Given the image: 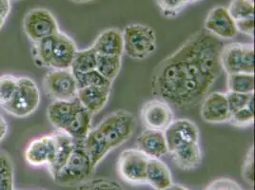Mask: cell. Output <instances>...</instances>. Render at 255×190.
<instances>
[{
    "label": "cell",
    "instance_id": "1",
    "mask_svg": "<svg viewBox=\"0 0 255 190\" xmlns=\"http://www.w3.org/2000/svg\"><path fill=\"white\" fill-rule=\"evenodd\" d=\"M221 39L194 32L154 69L151 87L157 98L177 108L197 106L223 73Z\"/></svg>",
    "mask_w": 255,
    "mask_h": 190
},
{
    "label": "cell",
    "instance_id": "2",
    "mask_svg": "<svg viewBox=\"0 0 255 190\" xmlns=\"http://www.w3.org/2000/svg\"><path fill=\"white\" fill-rule=\"evenodd\" d=\"M33 56L38 66L52 70L71 69L78 51L75 41L59 31L39 42L33 43Z\"/></svg>",
    "mask_w": 255,
    "mask_h": 190
},
{
    "label": "cell",
    "instance_id": "3",
    "mask_svg": "<svg viewBox=\"0 0 255 190\" xmlns=\"http://www.w3.org/2000/svg\"><path fill=\"white\" fill-rule=\"evenodd\" d=\"M111 150L121 147L132 136L135 118L124 109H118L104 118L96 127Z\"/></svg>",
    "mask_w": 255,
    "mask_h": 190
},
{
    "label": "cell",
    "instance_id": "4",
    "mask_svg": "<svg viewBox=\"0 0 255 190\" xmlns=\"http://www.w3.org/2000/svg\"><path fill=\"white\" fill-rule=\"evenodd\" d=\"M124 53L134 60H144L155 52L156 34L152 28L141 23L128 24L123 31Z\"/></svg>",
    "mask_w": 255,
    "mask_h": 190
},
{
    "label": "cell",
    "instance_id": "5",
    "mask_svg": "<svg viewBox=\"0 0 255 190\" xmlns=\"http://www.w3.org/2000/svg\"><path fill=\"white\" fill-rule=\"evenodd\" d=\"M96 169L82 147L81 141H76L75 149L64 166L53 177L62 187H73L90 179Z\"/></svg>",
    "mask_w": 255,
    "mask_h": 190
},
{
    "label": "cell",
    "instance_id": "6",
    "mask_svg": "<svg viewBox=\"0 0 255 190\" xmlns=\"http://www.w3.org/2000/svg\"><path fill=\"white\" fill-rule=\"evenodd\" d=\"M41 102L38 86L27 76L18 77L15 95L11 102L2 108L11 116L26 118L34 113Z\"/></svg>",
    "mask_w": 255,
    "mask_h": 190
},
{
    "label": "cell",
    "instance_id": "7",
    "mask_svg": "<svg viewBox=\"0 0 255 190\" xmlns=\"http://www.w3.org/2000/svg\"><path fill=\"white\" fill-rule=\"evenodd\" d=\"M221 65L227 74H255V46L243 43L224 45Z\"/></svg>",
    "mask_w": 255,
    "mask_h": 190
},
{
    "label": "cell",
    "instance_id": "8",
    "mask_svg": "<svg viewBox=\"0 0 255 190\" xmlns=\"http://www.w3.org/2000/svg\"><path fill=\"white\" fill-rule=\"evenodd\" d=\"M43 88L53 101L76 99L78 86L71 69L51 70L43 78Z\"/></svg>",
    "mask_w": 255,
    "mask_h": 190
},
{
    "label": "cell",
    "instance_id": "9",
    "mask_svg": "<svg viewBox=\"0 0 255 190\" xmlns=\"http://www.w3.org/2000/svg\"><path fill=\"white\" fill-rule=\"evenodd\" d=\"M23 30L32 44L60 31L55 16L44 8H34L25 14Z\"/></svg>",
    "mask_w": 255,
    "mask_h": 190
},
{
    "label": "cell",
    "instance_id": "10",
    "mask_svg": "<svg viewBox=\"0 0 255 190\" xmlns=\"http://www.w3.org/2000/svg\"><path fill=\"white\" fill-rule=\"evenodd\" d=\"M149 158L137 148L122 151L117 162L121 178L131 185L146 184V171Z\"/></svg>",
    "mask_w": 255,
    "mask_h": 190
},
{
    "label": "cell",
    "instance_id": "11",
    "mask_svg": "<svg viewBox=\"0 0 255 190\" xmlns=\"http://www.w3.org/2000/svg\"><path fill=\"white\" fill-rule=\"evenodd\" d=\"M140 118L147 129L165 131L174 121L172 107L163 99L154 98L144 103Z\"/></svg>",
    "mask_w": 255,
    "mask_h": 190
},
{
    "label": "cell",
    "instance_id": "12",
    "mask_svg": "<svg viewBox=\"0 0 255 190\" xmlns=\"http://www.w3.org/2000/svg\"><path fill=\"white\" fill-rule=\"evenodd\" d=\"M169 153L177 148L199 143V128L191 120H174L165 131Z\"/></svg>",
    "mask_w": 255,
    "mask_h": 190
},
{
    "label": "cell",
    "instance_id": "13",
    "mask_svg": "<svg viewBox=\"0 0 255 190\" xmlns=\"http://www.w3.org/2000/svg\"><path fill=\"white\" fill-rule=\"evenodd\" d=\"M205 31L219 39H233L238 30L228 8L218 6L212 9L205 20Z\"/></svg>",
    "mask_w": 255,
    "mask_h": 190
},
{
    "label": "cell",
    "instance_id": "14",
    "mask_svg": "<svg viewBox=\"0 0 255 190\" xmlns=\"http://www.w3.org/2000/svg\"><path fill=\"white\" fill-rule=\"evenodd\" d=\"M200 114L209 124H223L229 122L232 115L226 94L214 92L207 95L201 102Z\"/></svg>",
    "mask_w": 255,
    "mask_h": 190
},
{
    "label": "cell",
    "instance_id": "15",
    "mask_svg": "<svg viewBox=\"0 0 255 190\" xmlns=\"http://www.w3.org/2000/svg\"><path fill=\"white\" fill-rule=\"evenodd\" d=\"M54 148L53 134L35 138L25 149V160L32 167H47L53 159Z\"/></svg>",
    "mask_w": 255,
    "mask_h": 190
},
{
    "label": "cell",
    "instance_id": "16",
    "mask_svg": "<svg viewBox=\"0 0 255 190\" xmlns=\"http://www.w3.org/2000/svg\"><path fill=\"white\" fill-rule=\"evenodd\" d=\"M81 106L77 99L72 101H53L47 108V118L56 130L64 131Z\"/></svg>",
    "mask_w": 255,
    "mask_h": 190
},
{
    "label": "cell",
    "instance_id": "17",
    "mask_svg": "<svg viewBox=\"0 0 255 190\" xmlns=\"http://www.w3.org/2000/svg\"><path fill=\"white\" fill-rule=\"evenodd\" d=\"M137 149L148 158L161 159L169 154L164 131L146 128L137 137Z\"/></svg>",
    "mask_w": 255,
    "mask_h": 190
},
{
    "label": "cell",
    "instance_id": "18",
    "mask_svg": "<svg viewBox=\"0 0 255 190\" xmlns=\"http://www.w3.org/2000/svg\"><path fill=\"white\" fill-rule=\"evenodd\" d=\"M112 92V87H87L78 89L76 99L93 115L100 112L106 106Z\"/></svg>",
    "mask_w": 255,
    "mask_h": 190
},
{
    "label": "cell",
    "instance_id": "19",
    "mask_svg": "<svg viewBox=\"0 0 255 190\" xmlns=\"http://www.w3.org/2000/svg\"><path fill=\"white\" fill-rule=\"evenodd\" d=\"M53 134L55 139V148L53 159L47 166L52 178L66 165L76 145L75 139L63 131L56 130Z\"/></svg>",
    "mask_w": 255,
    "mask_h": 190
},
{
    "label": "cell",
    "instance_id": "20",
    "mask_svg": "<svg viewBox=\"0 0 255 190\" xmlns=\"http://www.w3.org/2000/svg\"><path fill=\"white\" fill-rule=\"evenodd\" d=\"M98 55L123 56V32L116 28L107 29L100 32L92 46Z\"/></svg>",
    "mask_w": 255,
    "mask_h": 190
},
{
    "label": "cell",
    "instance_id": "21",
    "mask_svg": "<svg viewBox=\"0 0 255 190\" xmlns=\"http://www.w3.org/2000/svg\"><path fill=\"white\" fill-rule=\"evenodd\" d=\"M146 184L155 190H164L172 185L169 167L160 159L149 158L146 171Z\"/></svg>",
    "mask_w": 255,
    "mask_h": 190
},
{
    "label": "cell",
    "instance_id": "22",
    "mask_svg": "<svg viewBox=\"0 0 255 190\" xmlns=\"http://www.w3.org/2000/svg\"><path fill=\"white\" fill-rule=\"evenodd\" d=\"M81 144L95 169L112 151L103 138L100 136L96 127L91 129L85 139L81 141Z\"/></svg>",
    "mask_w": 255,
    "mask_h": 190
},
{
    "label": "cell",
    "instance_id": "23",
    "mask_svg": "<svg viewBox=\"0 0 255 190\" xmlns=\"http://www.w3.org/2000/svg\"><path fill=\"white\" fill-rule=\"evenodd\" d=\"M175 165L184 170L197 169L202 163V150L199 143L177 148L169 153Z\"/></svg>",
    "mask_w": 255,
    "mask_h": 190
},
{
    "label": "cell",
    "instance_id": "24",
    "mask_svg": "<svg viewBox=\"0 0 255 190\" xmlns=\"http://www.w3.org/2000/svg\"><path fill=\"white\" fill-rule=\"evenodd\" d=\"M93 116L94 115L91 112L81 106L63 132L75 139V141H83L93 128Z\"/></svg>",
    "mask_w": 255,
    "mask_h": 190
},
{
    "label": "cell",
    "instance_id": "25",
    "mask_svg": "<svg viewBox=\"0 0 255 190\" xmlns=\"http://www.w3.org/2000/svg\"><path fill=\"white\" fill-rule=\"evenodd\" d=\"M97 56L98 54L93 47L77 51L71 66L72 73L74 74H86L96 70Z\"/></svg>",
    "mask_w": 255,
    "mask_h": 190
},
{
    "label": "cell",
    "instance_id": "26",
    "mask_svg": "<svg viewBox=\"0 0 255 190\" xmlns=\"http://www.w3.org/2000/svg\"><path fill=\"white\" fill-rule=\"evenodd\" d=\"M122 67L121 56H109V55H98L96 71L102 74L107 80L114 82L117 79Z\"/></svg>",
    "mask_w": 255,
    "mask_h": 190
},
{
    "label": "cell",
    "instance_id": "27",
    "mask_svg": "<svg viewBox=\"0 0 255 190\" xmlns=\"http://www.w3.org/2000/svg\"><path fill=\"white\" fill-rule=\"evenodd\" d=\"M228 92L255 94V74H228Z\"/></svg>",
    "mask_w": 255,
    "mask_h": 190
},
{
    "label": "cell",
    "instance_id": "28",
    "mask_svg": "<svg viewBox=\"0 0 255 190\" xmlns=\"http://www.w3.org/2000/svg\"><path fill=\"white\" fill-rule=\"evenodd\" d=\"M18 84V77L11 74L0 76V106H6L15 95Z\"/></svg>",
    "mask_w": 255,
    "mask_h": 190
},
{
    "label": "cell",
    "instance_id": "29",
    "mask_svg": "<svg viewBox=\"0 0 255 190\" xmlns=\"http://www.w3.org/2000/svg\"><path fill=\"white\" fill-rule=\"evenodd\" d=\"M228 11L235 21L255 17V2L250 0H233Z\"/></svg>",
    "mask_w": 255,
    "mask_h": 190
},
{
    "label": "cell",
    "instance_id": "30",
    "mask_svg": "<svg viewBox=\"0 0 255 190\" xmlns=\"http://www.w3.org/2000/svg\"><path fill=\"white\" fill-rule=\"evenodd\" d=\"M74 75H75L78 89L87 88V87H103V86L112 87L113 86L112 82L107 80L106 78L102 74H99L96 70L86 74H76Z\"/></svg>",
    "mask_w": 255,
    "mask_h": 190
},
{
    "label": "cell",
    "instance_id": "31",
    "mask_svg": "<svg viewBox=\"0 0 255 190\" xmlns=\"http://www.w3.org/2000/svg\"><path fill=\"white\" fill-rule=\"evenodd\" d=\"M76 190H126L121 184L106 178L89 179L79 184Z\"/></svg>",
    "mask_w": 255,
    "mask_h": 190
},
{
    "label": "cell",
    "instance_id": "32",
    "mask_svg": "<svg viewBox=\"0 0 255 190\" xmlns=\"http://www.w3.org/2000/svg\"><path fill=\"white\" fill-rule=\"evenodd\" d=\"M254 101L255 99L244 108L232 113L229 123H231L234 127H250L254 125L255 123Z\"/></svg>",
    "mask_w": 255,
    "mask_h": 190
},
{
    "label": "cell",
    "instance_id": "33",
    "mask_svg": "<svg viewBox=\"0 0 255 190\" xmlns=\"http://www.w3.org/2000/svg\"><path fill=\"white\" fill-rule=\"evenodd\" d=\"M160 11L165 17L177 16L190 3L189 0H156Z\"/></svg>",
    "mask_w": 255,
    "mask_h": 190
},
{
    "label": "cell",
    "instance_id": "34",
    "mask_svg": "<svg viewBox=\"0 0 255 190\" xmlns=\"http://www.w3.org/2000/svg\"><path fill=\"white\" fill-rule=\"evenodd\" d=\"M226 97L231 113L244 108L255 99L254 94H239L234 92L226 93Z\"/></svg>",
    "mask_w": 255,
    "mask_h": 190
},
{
    "label": "cell",
    "instance_id": "35",
    "mask_svg": "<svg viewBox=\"0 0 255 190\" xmlns=\"http://www.w3.org/2000/svg\"><path fill=\"white\" fill-rule=\"evenodd\" d=\"M254 147L250 148L246 159H245L244 165H243V169H242V176L245 181L251 185H255V157H254Z\"/></svg>",
    "mask_w": 255,
    "mask_h": 190
},
{
    "label": "cell",
    "instance_id": "36",
    "mask_svg": "<svg viewBox=\"0 0 255 190\" xmlns=\"http://www.w3.org/2000/svg\"><path fill=\"white\" fill-rule=\"evenodd\" d=\"M206 190H242V189L234 180L220 178L213 182Z\"/></svg>",
    "mask_w": 255,
    "mask_h": 190
},
{
    "label": "cell",
    "instance_id": "37",
    "mask_svg": "<svg viewBox=\"0 0 255 190\" xmlns=\"http://www.w3.org/2000/svg\"><path fill=\"white\" fill-rule=\"evenodd\" d=\"M5 177H13V165L10 155L0 150V178Z\"/></svg>",
    "mask_w": 255,
    "mask_h": 190
},
{
    "label": "cell",
    "instance_id": "38",
    "mask_svg": "<svg viewBox=\"0 0 255 190\" xmlns=\"http://www.w3.org/2000/svg\"><path fill=\"white\" fill-rule=\"evenodd\" d=\"M236 22V27L238 32H242L246 35H249L251 37L254 36L255 33V17L247 18L243 20H239Z\"/></svg>",
    "mask_w": 255,
    "mask_h": 190
},
{
    "label": "cell",
    "instance_id": "39",
    "mask_svg": "<svg viewBox=\"0 0 255 190\" xmlns=\"http://www.w3.org/2000/svg\"><path fill=\"white\" fill-rule=\"evenodd\" d=\"M11 0H0V31L11 13Z\"/></svg>",
    "mask_w": 255,
    "mask_h": 190
},
{
    "label": "cell",
    "instance_id": "40",
    "mask_svg": "<svg viewBox=\"0 0 255 190\" xmlns=\"http://www.w3.org/2000/svg\"><path fill=\"white\" fill-rule=\"evenodd\" d=\"M8 123L5 118L0 114V143L5 139L8 133Z\"/></svg>",
    "mask_w": 255,
    "mask_h": 190
},
{
    "label": "cell",
    "instance_id": "41",
    "mask_svg": "<svg viewBox=\"0 0 255 190\" xmlns=\"http://www.w3.org/2000/svg\"><path fill=\"white\" fill-rule=\"evenodd\" d=\"M187 190L186 188H184V187H182L180 185H174V184H172L171 186H170L169 188H167L166 190Z\"/></svg>",
    "mask_w": 255,
    "mask_h": 190
},
{
    "label": "cell",
    "instance_id": "42",
    "mask_svg": "<svg viewBox=\"0 0 255 190\" xmlns=\"http://www.w3.org/2000/svg\"><path fill=\"white\" fill-rule=\"evenodd\" d=\"M73 2L75 3H86V2H90V1H93V0H71Z\"/></svg>",
    "mask_w": 255,
    "mask_h": 190
},
{
    "label": "cell",
    "instance_id": "43",
    "mask_svg": "<svg viewBox=\"0 0 255 190\" xmlns=\"http://www.w3.org/2000/svg\"><path fill=\"white\" fill-rule=\"evenodd\" d=\"M189 1H190V3H193V2H197L199 0H189Z\"/></svg>",
    "mask_w": 255,
    "mask_h": 190
},
{
    "label": "cell",
    "instance_id": "44",
    "mask_svg": "<svg viewBox=\"0 0 255 190\" xmlns=\"http://www.w3.org/2000/svg\"><path fill=\"white\" fill-rule=\"evenodd\" d=\"M250 1H252V2H255V0H250Z\"/></svg>",
    "mask_w": 255,
    "mask_h": 190
},
{
    "label": "cell",
    "instance_id": "45",
    "mask_svg": "<svg viewBox=\"0 0 255 190\" xmlns=\"http://www.w3.org/2000/svg\"></svg>",
    "mask_w": 255,
    "mask_h": 190
}]
</instances>
